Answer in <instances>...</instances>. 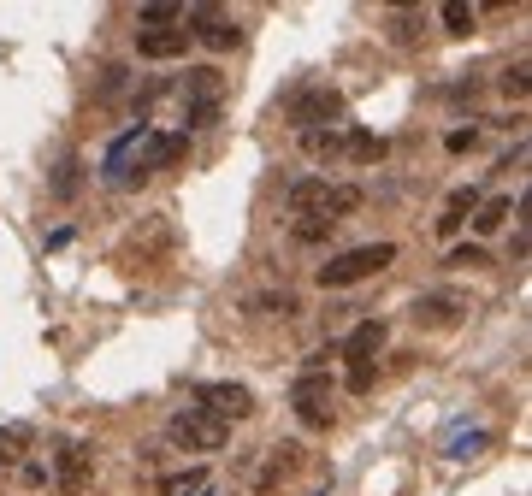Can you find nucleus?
<instances>
[{
  "instance_id": "f257e3e1",
  "label": "nucleus",
  "mask_w": 532,
  "mask_h": 496,
  "mask_svg": "<svg viewBox=\"0 0 532 496\" xmlns=\"http://www.w3.org/2000/svg\"><path fill=\"white\" fill-rule=\"evenodd\" d=\"M190 154V136L184 130H154V124H136L131 136L107 154V184H119V189H136V184H148L154 172H166L172 160H184Z\"/></svg>"
},
{
  "instance_id": "f03ea898",
  "label": "nucleus",
  "mask_w": 532,
  "mask_h": 496,
  "mask_svg": "<svg viewBox=\"0 0 532 496\" xmlns=\"http://www.w3.org/2000/svg\"><path fill=\"white\" fill-rule=\"evenodd\" d=\"M361 207V189L355 184H326V178H296L290 184V213H296V225H332L337 219H349Z\"/></svg>"
},
{
  "instance_id": "7ed1b4c3",
  "label": "nucleus",
  "mask_w": 532,
  "mask_h": 496,
  "mask_svg": "<svg viewBox=\"0 0 532 496\" xmlns=\"http://www.w3.org/2000/svg\"><path fill=\"white\" fill-rule=\"evenodd\" d=\"M391 260H397V243H361V248H343V254H332V260L320 266V284H326V290H349V284H361V278L385 272Z\"/></svg>"
},
{
  "instance_id": "20e7f679",
  "label": "nucleus",
  "mask_w": 532,
  "mask_h": 496,
  "mask_svg": "<svg viewBox=\"0 0 532 496\" xmlns=\"http://www.w3.org/2000/svg\"><path fill=\"white\" fill-rule=\"evenodd\" d=\"M284 124L290 130H337L343 124V95L326 89V83H308V89H296L290 101H284Z\"/></svg>"
},
{
  "instance_id": "39448f33",
  "label": "nucleus",
  "mask_w": 532,
  "mask_h": 496,
  "mask_svg": "<svg viewBox=\"0 0 532 496\" xmlns=\"http://www.w3.org/2000/svg\"><path fill=\"white\" fill-rule=\"evenodd\" d=\"M166 437H172L178 449H190V455H219V449L231 443V426H219V420L201 414V408H178L172 426H166Z\"/></svg>"
},
{
  "instance_id": "423d86ee",
  "label": "nucleus",
  "mask_w": 532,
  "mask_h": 496,
  "mask_svg": "<svg viewBox=\"0 0 532 496\" xmlns=\"http://www.w3.org/2000/svg\"><path fill=\"white\" fill-rule=\"evenodd\" d=\"M290 408H296V420L314 426V432L332 426V378H326V367H308L290 384Z\"/></svg>"
},
{
  "instance_id": "0eeeda50",
  "label": "nucleus",
  "mask_w": 532,
  "mask_h": 496,
  "mask_svg": "<svg viewBox=\"0 0 532 496\" xmlns=\"http://www.w3.org/2000/svg\"><path fill=\"white\" fill-rule=\"evenodd\" d=\"M184 36H190V42H201L207 54H231V48L243 42L237 18H225L219 6H190V12H184Z\"/></svg>"
},
{
  "instance_id": "6e6552de",
  "label": "nucleus",
  "mask_w": 532,
  "mask_h": 496,
  "mask_svg": "<svg viewBox=\"0 0 532 496\" xmlns=\"http://www.w3.org/2000/svg\"><path fill=\"white\" fill-rule=\"evenodd\" d=\"M196 408H201V414H213L219 426H237V420H249V414H255V390H249V384L219 378V384H201V390H196Z\"/></svg>"
},
{
  "instance_id": "1a4fd4ad",
  "label": "nucleus",
  "mask_w": 532,
  "mask_h": 496,
  "mask_svg": "<svg viewBox=\"0 0 532 496\" xmlns=\"http://www.w3.org/2000/svg\"><path fill=\"white\" fill-rule=\"evenodd\" d=\"M462 319H467L462 290H426V296H414V325L420 331H456Z\"/></svg>"
},
{
  "instance_id": "9d476101",
  "label": "nucleus",
  "mask_w": 532,
  "mask_h": 496,
  "mask_svg": "<svg viewBox=\"0 0 532 496\" xmlns=\"http://www.w3.org/2000/svg\"><path fill=\"white\" fill-rule=\"evenodd\" d=\"M89 479H95V449L89 443H60V455H54V491L60 496H83L89 491Z\"/></svg>"
},
{
  "instance_id": "9b49d317",
  "label": "nucleus",
  "mask_w": 532,
  "mask_h": 496,
  "mask_svg": "<svg viewBox=\"0 0 532 496\" xmlns=\"http://www.w3.org/2000/svg\"><path fill=\"white\" fill-rule=\"evenodd\" d=\"M184 89H190V124H196V130L219 119V89H225V83H219V71H213V65L184 71Z\"/></svg>"
},
{
  "instance_id": "f8f14e48",
  "label": "nucleus",
  "mask_w": 532,
  "mask_h": 496,
  "mask_svg": "<svg viewBox=\"0 0 532 496\" xmlns=\"http://www.w3.org/2000/svg\"><path fill=\"white\" fill-rule=\"evenodd\" d=\"M385 337H391L385 319H361V325L343 337V361H349V367H373V355L385 349Z\"/></svg>"
},
{
  "instance_id": "ddd939ff",
  "label": "nucleus",
  "mask_w": 532,
  "mask_h": 496,
  "mask_svg": "<svg viewBox=\"0 0 532 496\" xmlns=\"http://www.w3.org/2000/svg\"><path fill=\"white\" fill-rule=\"evenodd\" d=\"M136 54L142 60H184L190 54V36H184V24L178 30H142L136 36Z\"/></svg>"
},
{
  "instance_id": "4468645a",
  "label": "nucleus",
  "mask_w": 532,
  "mask_h": 496,
  "mask_svg": "<svg viewBox=\"0 0 532 496\" xmlns=\"http://www.w3.org/2000/svg\"><path fill=\"white\" fill-rule=\"evenodd\" d=\"M296 467H302V449H296V443H272V449H266V467H261V491H272L278 479H290Z\"/></svg>"
},
{
  "instance_id": "2eb2a0df",
  "label": "nucleus",
  "mask_w": 532,
  "mask_h": 496,
  "mask_svg": "<svg viewBox=\"0 0 532 496\" xmlns=\"http://www.w3.org/2000/svg\"><path fill=\"white\" fill-rule=\"evenodd\" d=\"M473 207H479V189H456L444 201V213H438V237H456L467 219H473Z\"/></svg>"
},
{
  "instance_id": "dca6fc26",
  "label": "nucleus",
  "mask_w": 532,
  "mask_h": 496,
  "mask_svg": "<svg viewBox=\"0 0 532 496\" xmlns=\"http://www.w3.org/2000/svg\"><path fill=\"white\" fill-rule=\"evenodd\" d=\"M509 213H515V201H509V195H491V201H479V207H473V219H467V225H473L479 237H491V231H503V219H509Z\"/></svg>"
},
{
  "instance_id": "f3484780",
  "label": "nucleus",
  "mask_w": 532,
  "mask_h": 496,
  "mask_svg": "<svg viewBox=\"0 0 532 496\" xmlns=\"http://www.w3.org/2000/svg\"><path fill=\"white\" fill-rule=\"evenodd\" d=\"M30 443H36V432H30L24 420H12V426H0V461H6V467H18V461L30 455Z\"/></svg>"
},
{
  "instance_id": "a211bd4d",
  "label": "nucleus",
  "mask_w": 532,
  "mask_h": 496,
  "mask_svg": "<svg viewBox=\"0 0 532 496\" xmlns=\"http://www.w3.org/2000/svg\"><path fill=\"white\" fill-rule=\"evenodd\" d=\"M343 148H349V160H355V166L385 160V136H367V130H343Z\"/></svg>"
},
{
  "instance_id": "6ab92c4d",
  "label": "nucleus",
  "mask_w": 532,
  "mask_h": 496,
  "mask_svg": "<svg viewBox=\"0 0 532 496\" xmlns=\"http://www.w3.org/2000/svg\"><path fill=\"white\" fill-rule=\"evenodd\" d=\"M302 154H308V160H332V154H343V124H337V130H308V136H302Z\"/></svg>"
},
{
  "instance_id": "aec40b11",
  "label": "nucleus",
  "mask_w": 532,
  "mask_h": 496,
  "mask_svg": "<svg viewBox=\"0 0 532 496\" xmlns=\"http://www.w3.org/2000/svg\"><path fill=\"white\" fill-rule=\"evenodd\" d=\"M136 24H142V30H178V24H184V6L154 0V6H142V12H136Z\"/></svg>"
},
{
  "instance_id": "412c9836",
  "label": "nucleus",
  "mask_w": 532,
  "mask_h": 496,
  "mask_svg": "<svg viewBox=\"0 0 532 496\" xmlns=\"http://www.w3.org/2000/svg\"><path fill=\"white\" fill-rule=\"evenodd\" d=\"M438 18H444V30H450V36H473L479 6H467V0H444V12H438Z\"/></svg>"
},
{
  "instance_id": "4be33fe9",
  "label": "nucleus",
  "mask_w": 532,
  "mask_h": 496,
  "mask_svg": "<svg viewBox=\"0 0 532 496\" xmlns=\"http://www.w3.org/2000/svg\"><path fill=\"white\" fill-rule=\"evenodd\" d=\"M261 313H272V319H296V296L290 290H266L261 302H255Z\"/></svg>"
},
{
  "instance_id": "5701e85b",
  "label": "nucleus",
  "mask_w": 532,
  "mask_h": 496,
  "mask_svg": "<svg viewBox=\"0 0 532 496\" xmlns=\"http://www.w3.org/2000/svg\"><path fill=\"white\" fill-rule=\"evenodd\" d=\"M527 77H532V65L515 60L509 71H503V95H509V101H527Z\"/></svg>"
},
{
  "instance_id": "b1692460",
  "label": "nucleus",
  "mask_w": 532,
  "mask_h": 496,
  "mask_svg": "<svg viewBox=\"0 0 532 496\" xmlns=\"http://www.w3.org/2000/svg\"><path fill=\"white\" fill-rule=\"evenodd\" d=\"M54 195H60V201L77 195V160H60V172H54Z\"/></svg>"
},
{
  "instance_id": "393cba45",
  "label": "nucleus",
  "mask_w": 532,
  "mask_h": 496,
  "mask_svg": "<svg viewBox=\"0 0 532 496\" xmlns=\"http://www.w3.org/2000/svg\"><path fill=\"white\" fill-rule=\"evenodd\" d=\"M125 89V65H107V77H101V89H95V101H113Z\"/></svg>"
},
{
  "instance_id": "a878e982",
  "label": "nucleus",
  "mask_w": 532,
  "mask_h": 496,
  "mask_svg": "<svg viewBox=\"0 0 532 496\" xmlns=\"http://www.w3.org/2000/svg\"><path fill=\"white\" fill-rule=\"evenodd\" d=\"M450 266H485V248H456V254H450Z\"/></svg>"
},
{
  "instance_id": "bb28decb",
  "label": "nucleus",
  "mask_w": 532,
  "mask_h": 496,
  "mask_svg": "<svg viewBox=\"0 0 532 496\" xmlns=\"http://www.w3.org/2000/svg\"><path fill=\"white\" fill-rule=\"evenodd\" d=\"M479 142V130H450V154H467Z\"/></svg>"
},
{
  "instance_id": "cd10ccee",
  "label": "nucleus",
  "mask_w": 532,
  "mask_h": 496,
  "mask_svg": "<svg viewBox=\"0 0 532 496\" xmlns=\"http://www.w3.org/2000/svg\"><path fill=\"white\" fill-rule=\"evenodd\" d=\"M349 390H355V396L373 390V367H349Z\"/></svg>"
},
{
  "instance_id": "c85d7f7f",
  "label": "nucleus",
  "mask_w": 532,
  "mask_h": 496,
  "mask_svg": "<svg viewBox=\"0 0 532 496\" xmlns=\"http://www.w3.org/2000/svg\"><path fill=\"white\" fill-rule=\"evenodd\" d=\"M391 24H397V42H414V24H420V18H414V12H397Z\"/></svg>"
}]
</instances>
